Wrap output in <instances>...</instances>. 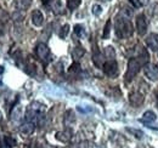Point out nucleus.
Segmentation results:
<instances>
[{
    "instance_id": "obj_1",
    "label": "nucleus",
    "mask_w": 158,
    "mask_h": 148,
    "mask_svg": "<svg viewBox=\"0 0 158 148\" xmlns=\"http://www.w3.org/2000/svg\"><path fill=\"white\" fill-rule=\"evenodd\" d=\"M114 32L116 35L119 39H127L130 38L134 33V28H133V23L130 22V19L125 16L119 15L116 17L114 22Z\"/></svg>"
},
{
    "instance_id": "obj_2",
    "label": "nucleus",
    "mask_w": 158,
    "mask_h": 148,
    "mask_svg": "<svg viewBox=\"0 0 158 148\" xmlns=\"http://www.w3.org/2000/svg\"><path fill=\"white\" fill-rule=\"evenodd\" d=\"M45 112H46V106L44 103L39 102V101H34V102H32L28 106V108L26 111L24 119L38 124V123H40V120L43 119Z\"/></svg>"
},
{
    "instance_id": "obj_3",
    "label": "nucleus",
    "mask_w": 158,
    "mask_h": 148,
    "mask_svg": "<svg viewBox=\"0 0 158 148\" xmlns=\"http://www.w3.org/2000/svg\"><path fill=\"white\" fill-rule=\"evenodd\" d=\"M141 66H142V63L140 62V60H139L138 57L129 60V62H128V68H127V73H125V81H127V83L131 81V80L138 75V73L140 72V69H141Z\"/></svg>"
},
{
    "instance_id": "obj_4",
    "label": "nucleus",
    "mask_w": 158,
    "mask_h": 148,
    "mask_svg": "<svg viewBox=\"0 0 158 148\" xmlns=\"http://www.w3.org/2000/svg\"><path fill=\"white\" fill-rule=\"evenodd\" d=\"M35 55L39 58L41 62L44 63H48L51 58V52H50V49L46 44L44 43H39L37 46H35Z\"/></svg>"
},
{
    "instance_id": "obj_5",
    "label": "nucleus",
    "mask_w": 158,
    "mask_h": 148,
    "mask_svg": "<svg viewBox=\"0 0 158 148\" xmlns=\"http://www.w3.org/2000/svg\"><path fill=\"white\" fill-rule=\"evenodd\" d=\"M102 71L103 73L111 78H114L118 75V64L116 60H107L105 61L103 66H102Z\"/></svg>"
},
{
    "instance_id": "obj_6",
    "label": "nucleus",
    "mask_w": 158,
    "mask_h": 148,
    "mask_svg": "<svg viewBox=\"0 0 158 148\" xmlns=\"http://www.w3.org/2000/svg\"><path fill=\"white\" fill-rule=\"evenodd\" d=\"M143 74L151 81H158V67L155 64L147 63L143 66Z\"/></svg>"
},
{
    "instance_id": "obj_7",
    "label": "nucleus",
    "mask_w": 158,
    "mask_h": 148,
    "mask_svg": "<svg viewBox=\"0 0 158 148\" xmlns=\"http://www.w3.org/2000/svg\"><path fill=\"white\" fill-rule=\"evenodd\" d=\"M136 31L140 35H145L146 32H147V27H148V22H147V18L143 14H140L136 16Z\"/></svg>"
},
{
    "instance_id": "obj_8",
    "label": "nucleus",
    "mask_w": 158,
    "mask_h": 148,
    "mask_svg": "<svg viewBox=\"0 0 158 148\" xmlns=\"http://www.w3.org/2000/svg\"><path fill=\"white\" fill-rule=\"evenodd\" d=\"M145 43H146V45L150 50L158 51V34H156V33L148 34L145 39Z\"/></svg>"
},
{
    "instance_id": "obj_9",
    "label": "nucleus",
    "mask_w": 158,
    "mask_h": 148,
    "mask_svg": "<svg viewBox=\"0 0 158 148\" xmlns=\"http://www.w3.org/2000/svg\"><path fill=\"white\" fill-rule=\"evenodd\" d=\"M35 125H37V124L33 123V121L24 120V123L20 126V132L22 135H24V136H29V135H32V134L34 132Z\"/></svg>"
},
{
    "instance_id": "obj_10",
    "label": "nucleus",
    "mask_w": 158,
    "mask_h": 148,
    "mask_svg": "<svg viewBox=\"0 0 158 148\" xmlns=\"http://www.w3.org/2000/svg\"><path fill=\"white\" fill-rule=\"evenodd\" d=\"M129 101L134 107H140L145 101V96L139 91H134L129 95Z\"/></svg>"
},
{
    "instance_id": "obj_11",
    "label": "nucleus",
    "mask_w": 158,
    "mask_h": 148,
    "mask_svg": "<svg viewBox=\"0 0 158 148\" xmlns=\"http://www.w3.org/2000/svg\"><path fill=\"white\" fill-rule=\"evenodd\" d=\"M72 136H73V132H72V130L69 129V128H67V129L63 130V131L56 132V138L59 141H61V142H63V143L69 142L72 140Z\"/></svg>"
},
{
    "instance_id": "obj_12",
    "label": "nucleus",
    "mask_w": 158,
    "mask_h": 148,
    "mask_svg": "<svg viewBox=\"0 0 158 148\" xmlns=\"http://www.w3.org/2000/svg\"><path fill=\"white\" fill-rule=\"evenodd\" d=\"M76 123V114L72 109H68L66 111L64 115H63V124L66 128H72V125Z\"/></svg>"
},
{
    "instance_id": "obj_13",
    "label": "nucleus",
    "mask_w": 158,
    "mask_h": 148,
    "mask_svg": "<svg viewBox=\"0 0 158 148\" xmlns=\"http://www.w3.org/2000/svg\"><path fill=\"white\" fill-rule=\"evenodd\" d=\"M32 23H33L35 27L43 26V23H44V15L41 14L40 10H34V11L32 12Z\"/></svg>"
},
{
    "instance_id": "obj_14",
    "label": "nucleus",
    "mask_w": 158,
    "mask_h": 148,
    "mask_svg": "<svg viewBox=\"0 0 158 148\" xmlns=\"http://www.w3.org/2000/svg\"><path fill=\"white\" fill-rule=\"evenodd\" d=\"M103 57H105V55H102L98 49L94 50V54H93V62H94V64H95L96 67H100V68H101V67L103 66V63H105Z\"/></svg>"
},
{
    "instance_id": "obj_15",
    "label": "nucleus",
    "mask_w": 158,
    "mask_h": 148,
    "mask_svg": "<svg viewBox=\"0 0 158 148\" xmlns=\"http://www.w3.org/2000/svg\"><path fill=\"white\" fill-rule=\"evenodd\" d=\"M156 120H157V115L152 111H146L142 115V119H140V121H143V123H152Z\"/></svg>"
},
{
    "instance_id": "obj_16",
    "label": "nucleus",
    "mask_w": 158,
    "mask_h": 148,
    "mask_svg": "<svg viewBox=\"0 0 158 148\" xmlns=\"http://www.w3.org/2000/svg\"><path fill=\"white\" fill-rule=\"evenodd\" d=\"M32 4V0H16L15 1V6L19 11H24L27 10Z\"/></svg>"
},
{
    "instance_id": "obj_17",
    "label": "nucleus",
    "mask_w": 158,
    "mask_h": 148,
    "mask_svg": "<svg viewBox=\"0 0 158 148\" xmlns=\"http://www.w3.org/2000/svg\"><path fill=\"white\" fill-rule=\"evenodd\" d=\"M21 118H22V108H21V106L14 107V111L11 113V120H14V121H20Z\"/></svg>"
},
{
    "instance_id": "obj_18",
    "label": "nucleus",
    "mask_w": 158,
    "mask_h": 148,
    "mask_svg": "<svg viewBox=\"0 0 158 148\" xmlns=\"http://www.w3.org/2000/svg\"><path fill=\"white\" fill-rule=\"evenodd\" d=\"M85 54V50H84V47L83 46H76L74 49H73V51H72V56H73V58L74 60H79V58H81Z\"/></svg>"
},
{
    "instance_id": "obj_19",
    "label": "nucleus",
    "mask_w": 158,
    "mask_h": 148,
    "mask_svg": "<svg viewBox=\"0 0 158 148\" xmlns=\"http://www.w3.org/2000/svg\"><path fill=\"white\" fill-rule=\"evenodd\" d=\"M4 145L7 148H14V147H16L17 142H16V140H15L14 137H11V136H4Z\"/></svg>"
},
{
    "instance_id": "obj_20",
    "label": "nucleus",
    "mask_w": 158,
    "mask_h": 148,
    "mask_svg": "<svg viewBox=\"0 0 158 148\" xmlns=\"http://www.w3.org/2000/svg\"><path fill=\"white\" fill-rule=\"evenodd\" d=\"M74 34L78 38L85 37V35H86V32H85L84 26H81V24H76V26H74Z\"/></svg>"
},
{
    "instance_id": "obj_21",
    "label": "nucleus",
    "mask_w": 158,
    "mask_h": 148,
    "mask_svg": "<svg viewBox=\"0 0 158 148\" xmlns=\"http://www.w3.org/2000/svg\"><path fill=\"white\" fill-rule=\"evenodd\" d=\"M111 26H112V22L111 19H108L105 24V28H103V33H102V39H108L110 37V33H111Z\"/></svg>"
},
{
    "instance_id": "obj_22",
    "label": "nucleus",
    "mask_w": 158,
    "mask_h": 148,
    "mask_svg": "<svg viewBox=\"0 0 158 148\" xmlns=\"http://www.w3.org/2000/svg\"><path fill=\"white\" fill-rule=\"evenodd\" d=\"M105 57H106L107 60H114V57H116V51H114V49H113L112 46H107V47L105 49Z\"/></svg>"
},
{
    "instance_id": "obj_23",
    "label": "nucleus",
    "mask_w": 158,
    "mask_h": 148,
    "mask_svg": "<svg viewBox=\"0 0 158 148\" xmlns=\"http://www.w3.org/2000/svg\"><path fill=\"white\" fill-rule=\"evenodd\" d=\"M127 131L128 132H130L134 137H136L138 140H141V138H143V136H145V134L141 131V130H138V129H131V128H127Z\"/></svg>"
},
{
    "instance_id": "obj_24",
    "label": "nucleus",
    "mask_w": 158,
    "mask_h": 148,
    "mask_svg": "<svg viewBox=\"0 0 158 148\" xmlns=\"http://www.w3.org/2000/svg\"><path fill=\"white\" fill-rule=\"evenodd\" d=\"M68 33H69V26L68 24H63L61 27V29H60V33H59L60 38L61 39H64V38L68 35Z\"/></svg>"
},
{
    "instance_id": "obj_25",
    "label": "nucleus",
    "mask_w": 158,
    "mask_h": 148,
    "mask_svg": "<svg viewBox=\"0 0 158 148\" xmlns=\"http://www.w3.org/2000/svg\"><path fill=\"white\" fill-rule=\"evenodd\" d=\"M80 2H81V0H67V7L69 10H76L80 5Z\"/></svg>"
},
{
    "instance_id": "obj_26",
    "label": "nucleus",
    "mask_w": 158,
    "mask_h": 148,
    "mask_svg": "<svg viewBox=\"0 0 158 148\" xmlns=\"http://www.w3.org/2000/svg\"><path fill=\"white\" fill-rule=\"evenodd\" d=\"M150 0H130V2L135 6V7H141V6H145L148 4Z\"/></svg>"
},
{
    "instance_id": "obj_27",
    "label": "nucleus",
    "mask_w": 158,
    "mask_h": 148,
    "mask_svg": "<svg viewBox=\"0 0 158 148\" xmlns=\"http://www.w3.org/2000/svg\"><path fill=\"white\" fill-rule=\"evenodd\" d=\"M91 12H93L94 16H100L101 12H102V7H101V5H98V4L93 5V7H91Z\"/></svg>"
},
{
    "instance_id": "obj_28",
    "label": "nucleus",
    "mask_w": 158,
    "mask_h": 148,
    "mask_svg": "<svg viewBox=\"0 0 158 148\" xmlns=\"http://www.w3.org/2000/svg\"><path fill=\"white\" fill-rule=\"evenodd\" d=\"M68 71H69V73H78V72H80V64L78 62H74L73 64H71Z\"/></svg>"
},
{
    "instance_id": "obj_29",
    "label": "nucleus",
    "mask_w": 158,
    "mask_h": 148,
    "mask_svg": "<svg viewBox=\"0 0 158 148\" xmlns=\"http://www.w3.org/2000/svg\"><path fill=\"white\" fill-rule=\"evenodd\" d=\"M77 109L80 113H90V112H93V108L90 106H78Z\"/></svg>"
},
{
    "instance_id": "obj_30",
    "label": "nucleus",
    "mask_w": 158,
    "mask_h": 148,
    "mask_svg": "<svg viewBox=\"0 0 158 148\" xmlns=\"http://www.w3.org/2000/svg\"><path fill=\"white\" fill-rule=\"evenodd\" d=\"M24 148H39V146H38V142L37 141H32V142L24 145Z\"/></svg>"
},
{
    "instance_id": "obj_31",
    "label": "nucleus",
    "mask_w": 158,
    "mask_h": 148,
    "mask_svg": "<svg viewBox=\"0 0 158 148\" xmlns=\"http://www.w3.org/2000/svg\"><path fill=\"white\" fill-rule=\"evenodd\" d=\"M14 18H15V21H22V19L24 18V15H23L22 11H21V14H16V15L14 16Z\"/></svg>"
},
{
    "instance_id": "obj_32",
    "label": "nucleus",
    "mask_w": 158,
    "mask_h": 148,
    "mask_svg": "<svg viewBox=\"0 0 158 148\" xmlns=\"http://www.w3.org/2000/svg\"><path fill=\"white\" fill-rule=\"evenodd\" d=\"M51 1H52V0H41V2H43L44 6H49V5L51 4Z\"/></svg>"
},
{
    "instance_id": "obj_33",
    "label": "nucleus",
    "mask_w": 158,
    "mask_h": 148,
    "mask_svg": "<svg viewBox=\"0 0 158 148\" xmlns=\"http://www.w3.org/2000/svg\"><path fill=\"white\" fill-rule=\"evenodd\" d=\"M89 148H100L98 145H95V143H89Z\"/></svg>"
},
{
    "instance_id": "obj_34",
    "label": "nucleus",
    "mask_w": 158,
    "mask_h": 148,
    "mask_svg": "<svg viewBox=\"0 0 158 148\" xmlns=\"http://www.w3.org/2000/svg\"><path fill=\"white\" fill-rule=\"evenodd\" d=\"M4 71H5V69H4V67H2V66H0V75L4 73Z\"/></svg>"
},
{
    "instance_id": "obj_35",
    "label": "nucleus",
    "mask_w": 158,
    "mask_h": 148,
    "mask_svg": "<svg viewBox=\"0 0 158 148\" xmlns=\"http://www.w3.org/2000/svg\"><path fill=\"white\" fill-rule=\"evenodd\" d=\"M157 107H158V93H157Z\"/></svg>"
},
{
    "instance_id": "obj_36",
    "label": "nucleus",
    "mask_w": 158,
    "mask_h": 148,
    "mask_svg": "<svg viewBox=\"0 0 158 148\" xmlns=\"http://www.w3.org/2000/svg\"><path fill=\"white\" fill-rule=\"evenodd\" d=\"M101 1H111V0H101Z\"/></svg>"
},
{
    "instance_id": "obj_37",
    "label": "nucleus",
    "mask_w": 158,
    "mask_h": 148,
    "mask_svg": "<svg viewBox=\"0 0 158 148\" xmlns=\"http://www.w3.org/2000/svg\"><path fill=\"white\" fill-rule=\"evenodd\" d=\"M0 120H1V112H0Z\"/></svg>"
},
{
    "instance_id": "obj_38",
    "label": "nucleus",
    "mask_w": 158,
    "mask_h": 148,
    "mask_svg": "<svg viewBox=\"0 0 158 148\" xmlns=\"http://www.w3.org/2000/svg\"><path fill=\"white\" fill-rule=\"evenodd\" d=\"M0 143H1V140H0Z\"/></svg>"
},
{
    "instance_id": "obj_39",
    "label": "nucleus",
    "mask_w": 158,
    "mask_h": 148,
    "mask_svg": "<svg viewBox=\"0 0 158 148\" xmlns=\"http://www.w3.org/2000/svg\"><path fill=\"white\" fill-rule=\"evenodd\" d=\"M0 84H1V81H0Z\"/></svg>"
},
{
    "instance_id": "obj_40",
    "label": "nucleus",
    "mask_w": 158,
    "mask_h": 148,
    "mask_svg": "<svg viewBox=\"0 0 158 148\" xmlns=\"http://www.w3.org/2000/svg\"><path fill=\"white\" fill-rule=\"evenodd\" d=\"M157 67H158V66H157Z\"/></svg>"
}]
</instances>
